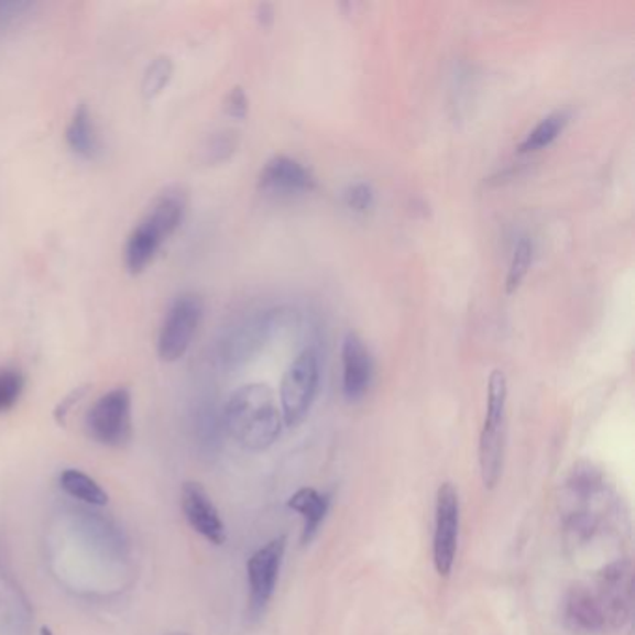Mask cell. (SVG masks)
I'll use <instances>...</instances> for the list:
<instances>
[{
	"label": "cell",
	"mask_w": 635,
	"mask_h": 635,
	"mask_svg": "<svg viewBox=\"0 0 635 635\" xmlns=\"http://www.w3.org/2000/svg\"><path fill=\"white\" fill-rule=\"evenodd\" d=\"M187 211L188 193L183 185H168L157 193L125 241L123 263L129 274L144 273L152 265L164 241L182 228Z\"/></svg>",
	"instance_id": "cell-1"
},
{
	"label": "cell",
	"mask_w": 635,
	"mask_h": 635,
	"mask_svg": "<svg viewBox=\"0 0 635 635\" xmlns=\"http://www.w3.org/2000/svg\"><path fill=\"white\" fill-rule=\"evenodd\" d=\"M225 425L231 438L249 451H265L274 446L284 419L273 390L263 382L237 387L225 406Z\"/></svg>",
	"instance_id": "cell-2"
},
{
	"label": "cell",
	"mask_w": 635,
	"mask_h": 635,
	"mask_svg": "<svg viewBox=\"0 0 635 635\" xmlns=\"http://www.w3.org/2000/svg\"><path fill=\"white\" fill-rule=\"evenodd\" d=\"M507 376L494 370L489 376L486 387V412L483 429L479 438V467L483 484L492 491L496 489L505 462V442H507Z\"/></svg>",
	"instance_id": "cell-3"
},
{
	"label": "cell",
	"mask_w": 635,
	"mask_h": 635,
	"mask_svg": "<svg viewBox=\"0 0 635 635\" xmlns=\"http://www.w3.org/2000/svg\"><path fill=\"white\" fill-rule=\"evenodd\" d=\"M206 314L200 293L183 291L169 303L158 328L157 354L163 362H179L193 347Z\"/></svg>",
	"instance_id": "cell-4"
},
{
	"label": "cell",
	"mask_w": 635,
	"mask_h": 635,
	"mask_svg": "<svg viewBox=\"0 0 635 635\" xmlns=\"http://www.w3.org/2000/svg\"><path fill=\"white\" fill-rule=\"evenodd\" d=\"M321 381V362L315 349L308 347L298 354L280 384V410L285 427H297L308 416Z\"/></svg>",
	"instance_id": "cell-5"
},
{
	"label": "cell",
	"mask_w": 635,
	"mask_h": 635,
	"mask_svg": "<svg viewBox=\"0 0 635 635\" xmlns=\"http://www.w3.org/2000/svg\"><path fill=\"white\" fill-rule=\"evenodd\" d=\"M86 433L105 448H123L133 438V397L128 387H114L90 406Z\"/></svg>",
	"instance_id": "cell-6"
},
{
	"label": "cell",
	"mask_w": 635,
	"mask_h": 635,
	"mask_svg": "<svg viewBox=\"0 0 635 635\" xmlns=\"http://www.w3.org/2000/svg\"><path fill=\"white\" fill-rule=\"evenodd\" d=\"M594 596L604 615L605 632L623 629L632 618L634 610V574L632 563L618 559L602 569L593 585Z\"/></svg>",
	"instance_id": "cell-7"
},
{
	"label": "cell",
	"mask_w": 635,
	"mask_h": 635,
	"mask_svg": "<svg viewBox=\"0 0 635 635\" xmlns=\"http://www.w3.org/2000/svg\"><path fill=\"white\" fill-rule=\"evenodd\" d=\"M572 507L569 513V532L580 539H589L602 522V511L607 505L604 479L594 468L576 470L570 481Z\"/></svg>",
	"instance_id": "cell-8"
},
{
	"label": "cell",
	"mask_w": 635,
	"mask_h": 635,
	"mask_svg": "<svg viewBox=\"0 0 635 635\" xmlns=\"http://www.w3.org/2000/svg\"><path fill=\"white\" fill-rule=\"evenodd\" d=\"M460 500L453 483L440 484L436 492L435 537H433V561L438 574L448 578L453 570L459 548Z\"/></svg>",
	"instance_id": "cell-9"
},
{
	"label": "cell",
	"mask_w": 635,
	"mask_h": 635,
	"mask_svg": "<svg viewBox=\"0 0 635 635\" xmlns=\"http://www.w3.org/2000/svg\"><path fill=\"white\" fill-rule=\"evenodd\" d=\"M287 539L280 535L276 539L269 540L260 550L254 551L247 565L249 572V604L250 615L260 617L265 612L266 605L273 600L276 583H278L280 570L284 563Z\"/></svg>",
	"instance_id": "cell-10"
},
{
	"label": "cell",
	"mask_w": 635,
	"mask_h": 635,
	"mask_svg": "<svg viewBox=\"0 0 635 635\" xmlns=\"http://www.w3.org/2000/svg\"><path fill=\"white\" fill-rule=\"evenodd\" d=\"M278 315L276 311H260L258 315L247 317L244 321L237 322L218 343L220 360L226 365H237L249 360L273 332Z\"/></svg>",
	"instance_id": "cell-11"
},
{
	"label": "cell",
	"mask_w": 635,
	"mask_h": 635,
	"mask_svg": "<svg viewBox=\"0 0 635 635\" xmlns=\"http://www.w3.org/2000/svg\"><path fill=\"white\" fill-rule=\"evenodd\" d=\"M341 390L349 403H358L370 394L371 384L375 379V363L370 349L357 332H347L341 343Z\"/></svg>",
	"instance_id": "cell-12"
},
{
	"label": "cell",
	"mask_w": 635,
	"mask_h": 635,
	"mask_svg": "<svg viewBox=\"0 0 635 635\" xmlns=\"http://www.w3.org/2000/svg\"><path fill=\"white\" fill-rule=\"evenodd\" d=\"M182 508L188 526L193 527L194 532L209 540L211 545H225L228 539L225 522L218 508L215 507L211 496L200 483L188 481L183 484Z\"/></svg>",
	"instance_id": "cell-13"
},
{
	"label": "cell",
	"mask_w": 635,
	"mask_h": 635,
	"mask_svg": "<svg viewBox=\"0 0 635 635\" xmlns=\"http://www.w3.org/2000/svg\"><path fill=\"white\" fill-rule=\"evenodd\" d=\"M258 188L261 193L291 196V194H308L317 188L314 174L297 158L287 155H276L269 158L258 177Z\"/></svg>",
	"instance_id": "cell-14"
},
{
	"label": "cell",
	"mask_w": 635,
	"mask_h": 635,
	"mask_svg": "<svg viewBox=\"0 0 635 635\" xmlns=\"http://www.w3.org/2000/svg\"><path fill=\"white\" fill-rule=\"evenodd\" d=\"M565 623L572 632L581 635L605 634L604 615L593 589L588 583H578L570 589L563 607Z\"/></svg>",
	"instance_id": "cell-15"
},
{
	"label": "cell",
	"mask_w": 635,
	"mask_h": 635,
	"mask_svg": "<svg viewBox=\"0 0 635 635\" xmlns=\"http://www.w3.org/2000/svg\"><path fill=\"white\" fill-rule=\"evenodd\" d=\"M64 136H66L67 147L83 161L94 163L103 157V139L88 105L79 103L75 107L72 118L67 121Z\"/></svg>",
	"instance_id": "cell-16"
},
{
	"label": "cell",
	"mask_w": 635,
	"mask_h": 635,
	"mask_svg": "<svg viewBox=\"0 0 635 635\" xmlns=\"http://www.w3.org/2000/svg\"><path fill=\"white\" fill-rule=\"evenodd\" d=\"M287 505L303 516V545H309L327 518L328 507H330L328 496L315 491L311 486H303L289 497Z\"/></svg>",
	"instance_id": "cell-17"
},
{
	"label": "cell",
	"mask_w": 635,
	"mask_h": 635,
	"mask_svg": "<svg viewBox=\"0 0 635 635\" xmlns=\"http://www.w3.org/2000/svg\"><path fill=\"white\" fill-rule=\"evenodd\" d=\"M58 483L67 496L79 500L88 507H105L109 503V494L103 491V486L97 483L96 479L90 478L88 473L75 470V468L64 470Z\"/></svg>",
	"instance_id": "cell-18"
},
{
	"label": "cell",
	"mask_w": 635,
	"mask_h": 635,
	"mask_svg": "<svg viewBox=\"0 0 635 635\" xmlns=\"http://www.w3.org/2000/svg\"><path fill=\"white\" fill-rule=\"evenodd\" d=\"M570 112L569 110H556L551 114L546 116L535 125V128L526 134V139L522 140L521 153H535L540 150H546L548 145L554 144L559 134L563 133L567 125H569Z\"/></svg>",
	"instance_id": "cell-19"
},
{
	"label": "cell",
	"mask_w": 635,
	"mask_h": 635,
	"mask_svg": "<svg viewBox=\"0 0 635 635\" xmlns=\"http://www.w3.org/2000/svg\"><path fill=\"white\" fill-rule=\"evenodd\" d=\"M174 77V61L168 55H161L150 62V66L145 67L144 77H142V85L140 91L145 99H153V97L161 96L169 80Z\"/></svg>",
	"instance_id": "cell-20"
},
{
	"label": "cell",
	"mask_w": 635,
	"mask_h": 635,
	"mask_svg": "<svg viewBox=\"0 0 635 635\" xmlns=\"http://www.w3.org/2000/svg\"><path fill=\"white\" fill-rule=\"evenodd\" d=\"M533 263V242L527 237H522L521 241L516 242L515 250H513V258H511V265H508L507 278H505V293L507 295H515L516 291L521 289L524 284L529 269Z\"/></svg>",
	"instance_id": "cell-21"
},
{
	"label": "cell",
	"mask_w": 635,
	"mask_h": 635,
	"mask_svg": "<svg viewBox=\"0 0 635 635\" xmlns=\"http://www.w3.org/2000/svg\"><path fill=\"white\" fill-rule=\"evenodd\" d=\"M239 145V136L233 131H217L201 147V158L206 164H222L233 157Z\"/></svg>",
	"instance_id": "cell-22"
},
{
	"label": "cell",
	"mask_w": 635,
	"mask_h": 635,
	"mask_svg": "<svg viewBox=\"0 0 635 635\" xmlns=\"http://www.w3.org/2000/svg\"><path fill=\"white\" fill-rule=\"evenodd\" d=\"M24 375L18 368H0V414L12 410L24 392Z\"/></svg>",
	"instance_id": "cell-23"
},
{
	"label": "cell",
	"mask_w": 635,
	"mask_h": 635,
	"mask_svg": "<svg viewBox=\"0 0 635 635\" xmlns=\"http://www.w3.org/2000/svg\"><path fill=\"white\" fill-rule=\"evenodd\" d=\"M36 10L34 2L26 0H0V36L12 31L31 18Z\"/></svg>",
	"instance_id": "cell-24"
},
{
	"label": "cell",
	"mask_w": 635,
	"mask_h": 635,
	"mask_svg": "<svg viewBox=\"0 0 635 635\" xmlns=\"http://www.w3.org/2000/svg\"><path fill=\"white\" fill-rule=\"evenodd\" d=\"M347 209L357 215H368L375 207V190L370 183H354L343 194Z\"/></svg>",
	"instance_id": "cell-25"
},
{
	"label": "cell",
	"mask_w": 635,
	"mask_h": 635,
	"mask_svg": "<svg viewBox=\"0 0 635 635\" xmlns=\"http://www.w3.org/2000/svg\"><path fill=\"white\" fill-rule=\"evenodd\" d=\"M249 109L250 103L247 91L242 90L241 86L231 88L230 94L225 99L226 114L230 116V118H236V120H244L249 116Z\"/></svg>",
	"instance_id": "cell-26"
},
{
	"label": "cell",
	"mask_w": 635,
	"mask_h": 635,
	"mask_svg": "<svg viewBox=\"0 0 635 635\" xmlns=\"http://www.w3.org/2000/svg\"><path fill=\"white\" fill-rule=\"evenodd\" d=\"M85 392L86 387H79V390H75L72 395H67V399L62 401L61 406H58L55 412L56 419H58L61 424L66 421L67 412L85 395Z\"/></svg>",
	"instance_id": "cell-27"
},
{
	"label": "cell",
	"mask_w": 635,
	"mask_h": 635,
	"mask_svg": "<svg viewBox=\"0 0 635 635\" xmlns=\"http://www.w3.org/2000/svg\"><path fill=\"white\" fill-rule=\"evenodd\" d=\"M258 19H260V23L263 24V26H269V24L273 23V7H269V4H261V7L258 8Z\"/></svg>",
	"instance_id": "cell-28"
},
{
	"label": "cell",
	"mask_w": 635,
	"mask_h": 635,
	"mask_svg": "<svg viewBox=\"0 0 635 635\" xmlns=\"http://www.w3.org/2000/svg\"><path fill=\"white\" fill-rule=\"evenodd\" d=\"M40 635H55V634H53V632H51V628H47V626H43L42 632H40Z\"/></svg>",
	"instance_id": "cell-29"
},
{
	"label": "cell",
	"mask_w": 635,
	"mask_h": 635,
	"mask_svg": "<svg viewBox=\"0 0 635 635\" xmlns=\"http://www.w3.org/2000/svg\"><path fill=\"white\" fill-rule=\"evenodd\" d=\"M169 635H188V634H183V632H176V634H169Z\"/></svg>",
	"instance_id": "cell-30"
}]
</instances>
